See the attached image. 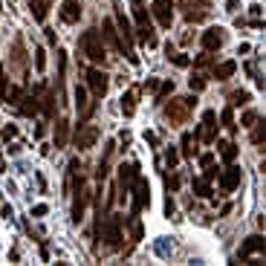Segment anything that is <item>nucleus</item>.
<instances>
[{"label": "nucleus", "instance_id": "nucleus-1", "mask_svg": "<svg viewBox=\"0 0 266 266\" xmlns=\"http://www.w3.org/2000/svg\"><path fill=\"white\" fill-rule=\"evenodd\" d=\"M113 23H116L119 38H122V47H125V58H128L133 66H139V55H136V50H133V26H131V20H128V15H125L122 9H116Z\"/></svg>", "mask_w": 266, "mask_h": 266}, {"label": "nucleus", "instance_id": "nucleus-2", "mask_svg": "<svg viewBox=\"0 0 266 266\" xmlns=\"http://www.w3.org/2000/svg\"><path fill=\"white\" fill-rule=\"evenodd\" d=\"M194 104H197L194 96H183V99H174L171 104H165L162 113H165V119L171 125H185L188 116H191V110H194Z\"/></svg>", "mask_w": 266, "mask_h": 266}, {"label": "nucleus", "instance_id": "nucleus-3", "mask_svg": "<svg viewBox=\"0 0 266 266\" xmlns=\"http://www.w3.org/2000/svg\"><path fill=\"white\" fill-rule=\"evenodd\" d=\"M81 50L93 64H104V58H107V50H104V41H101L99 29H87L81 35Z\"/></svg>", "mask_w": 266, "mask_h": 266}, {"label": "nucleus", "instance_id": "nucleus-4", "mask_svg": "<svg viewBox=\"0 0 266 266\" xmlns=\"http://www.w3.org/2000/svg\"><path fill=\"white\" fill-rule=\"evenodd\" d=\"M122 223H125V217H119V214H113V217H107L104 223H101V229H99V234H101V240L110 246V249H119L122 246Z\"/></svg>", "mask_w": 266, "mask_h": 266}, {"label": "nucleus", "instance_id": "nucleus-5", "mask_svg": "<svg viewBox=\"0 0 266 266\" xmlns=\"http://www.w3.org/2000/svg\"><path fill=\"white\" fill-rule=\"evenodd\" d=\"M194 139L205 142V145H214L217 142V113L214 110H205L202 113V125L194 131Z\"/></svg>", "mask_w": 266, "mask_h": 266}, {"label": "nucleus", "instance_id": "nucleus-6", "mask_svg": "<svg viewBox=\"0 0 266 266\" xmlns=\"http://www.w3.org/2000/svg\"><path fill=\"white\" fill-rule=\"evenodd\" d=\"M131 188H133V217H136V214H139V211H142V208L150 202V185H148V180L139 174V177L133 180Z\"/></svg>", "mask_w": 266, "mask_h": 266}, {"label": "nucleus", "instance_id": "nucleus-7", "mask_svg": "<svg viewBox=\"0 0 266 266\" xmlns=\"http://www.w3.org/2000/svg\"><path fill=\"white\" fill-rule=\"evenodd\" d=\"M101 41L116 55H125V47H122V38H119V29H116V23H113V17H104L101 20Z\"/></svg>", "mask_w": 266, "mask_h": 266}, {"label": "nucleus", "instance_id": "nucleus-8", "mask_svg": "<svg viewBox=\"0 0 266 266\" xmlns=\"http://www.w3.org/2000/svg\"><path fill=\"white\" fill-rule=\"evenodd\" d=\"M107 75L101 72L99 66H90L87 69V87H90V93H93V99H104V93H107Z\"/></svg>", "mask_w": 266, "mask_h": 266}, {"label": "nucleus", "instance_id": "nucleus-9", "mask_svg": "<svg viewBox=\"0 0 266 266\" xmlns=\"http://www.w3.org/2000/svg\"><path fill=\"white\" fill-rule=\"evenodd\" d=\"M183 15L188 23H200L208 17V9H211V0H200V3H180Z\"/></svg>", "mask_w": 266, "mask_h": 266}, {"label": "nucleus", "instance_id": "nucleus-10", "mask_svg": "<svg viewBox=\"0 0 266 266\" xmlns=\"http://www.w3.org/2000/svg\"><path fill=\"white\" fill-rule=\"evenodd\" d=\"M72 142H75V148H78V150L93 148V145L99 142V128H96V125H78V131H75V136H72Z\"/></svg>", "mask_w": 266, "mask_h": 266}, {"label": "nucleus", "instance_id": "nucleus-11", "mask_svg": "<svg viewBox=\"0 0 266 266\" xmlns=\"http://www.w3.org/2000/svg\"><path fill=\"white\" fill-rule=\"evenodd\" d=\"M217 180H220V188H223L226 194H232L234 188L240 185V180H243V171L234 165V162H229L226 171H220V174H217Z\"/></svg>", "mask_w": 266, "mask_h": 266}, {"label": "nucleus", "instance_id": "nucleus-12", "mask_svg": "<svg viewBox=\"0 0 266 266\" xmlns=\"http://www.w3.org/2000/svg\"><path fill=\"white\" fill-rule=\"evenodd\" d=\"M200 44H202V50H205V52H217L223 44H226V32H223L220 26H211V29H205V32H202Z\"/></svg>", "mask_w": 266, "mask_h": 266}, {"label": "nucleus", "instance_id": "nucleus-13", "mask_svg": "<svg viewBox=\"0 0 266 266\" xmlns=\"http://www.w3.org/2000/svg\"><path fill=\"white\" fill-rule=\"evenodd\" d=\"M139 177V165L136 162H128V165H119V188H122V200L128 197L133 180Z\"/></svg>", "mask_w": 266, "mask_h": 266}, {"label": "nucleus", "instance_id": "nucleus-14", "mask_svg": "<svg viewBox=\"0 0 266 266\" xmlns=\"http://www.w3.org/2000/svg\"><path fill=\"white\" fill-rule=\"evenodd\" d=\"M153 15H156V23L162 29H171V23H174V6H171V0H153Z\"/></svg>", "mask_w": 266, "mask_h": 266}, {"label": "nucleus", "instance_id": "nucleus-15", "mask_svg": "<svg viewBox=\"0 0 266 266\" xmlns=\"http://www.w3.org/2000/svg\"><path fill=\"white\" fill-rule=\"evenodd\" d=\"M58 15H61L64 23H78V17H81V3H78V0H64Z\"/></svg>", "mask_w": 266, "mask_h": 266}, {"label": "nucleus", "instance_id": "nucleus-16", "mask_svg": "<svg viewBox=\"0 0 266 266\" xmlns=\"http://www.w3.org/2000/svg\"><path fill=\"white\" fill-rule=\"evenodd\" d=\"M75 107H78V116L81 119H90V113H93V101H90V96H87L84 87H75Z\"/></svg>", "mask_w": 266, "mask_h": 266}, {"label": "nucleus", "instance_id": "nucleus-17", "mask_svg": "<svg viewBox=\"0 0 266 266\" xmlns=\"http://www.w3.org/2000/svg\"><path fill=\"white\" fill-rule=\"evenodd\" d=\"M264 249H266V240L261 237V234H252V237H246V243H243V249H240L237 258H243V261H246L252 252H264Z\"/></svg>", "mask_w": 266, "mask_h": 266}, {"label": "nucleus", "instance_id": "nucleus-18", "mask_svg": "<svg viewBox=\"0 0 266 266\" xmlns=\"http://www.w3.org/2000/svg\"><path fill=\"white\" fill-rule=\"evenodd\" d=\"M66 142H69V122L58 119L55 122V148H66Z\"/></svg>", "mask_w": 266, "mask_h": 266}, {"label": "nucleus", "instance_id": "nucleus-19", "mask_svg": "<svg viewBox=\"0 0 266 266\" xmlns=\"http://www.w3.org/2000/svg\"><path fill=\"white\" fill-rule=\"evenodd\" d=\"M136 99H139L136 90H125V96H122V113H125L128 119L136 113Z\"/></svg>", "mask_w": 266, "mask_h": 266}, {"label": "nucleus", "instance_id": "nucleus-20", "mask_svg": "<svg viewBox=\"0 0 266 266\" xmlns=\"http://www.w3.org/2000/svg\"><path fill=\"white\" fill-rule=\"evenodd\" d=\"M234 72H237V64H234V61H223V64H214V78H217V81H226V78H232Z\"/></svg>", "mask_w": 266, "mask_h": 266}, {"label": "nucleus", "instance_id": "nucleus-21", "mask_svg": "<svg viewBox=\"0 0 266 266\" xmlns=\"http://www.w3.org/2000/svg\"><path fill=\"white\" fill-rule=\"evenodd\" d=\"M17 110H20V113H23V116H35V113H38V96H23V99L17 101Z\"/></svg>", "mask_w": 266, "mask_h": 266}, {"label": "nucleus", "instance_id": "nucleus-22", "mask_svg": "<svg viewBox=\"0 0 266 266\" xmlns=\"http://www.w3.org/2000/svg\"><path fill=\"white\" fill-rule=\"evenodd\" d=\"M217 148H220V156H223L226 165L237 159V145H234V142H217Z\"/></svg>", "mask_w": 266, "mask_h": 266}, {"label": "nucleus", "instance_id": "nucleus-23", "mask_svg": "<svg viewBox=\"0 0 266 266\" xmlns=\"http://www.w3.org/2000/svg\"><path fill=\"white\" fill-rule=\"evenodd\" d=\"M55 99H58V90H47V96H44V101H41L44 116L47 119H52V113H55Z\"/></svg>", "mask_w": 266, "mask_h": 266}, {"label": "nucleus", "instance_id": "nucleus-24", "mask_svg": "<svg viewBox=\"0 0 266 266\" xmlns=\"http://www.w3.org/2000/svg\"><path fill=\"white\" fill-rule=\"evenodd\" d=\"M29 9H32V15H35L38 23L47 20V0H29Z\"/></svg>", "mask_w": 266, "mask_h": 266}, {"label": "nucleus", "instance_id": "nucleus-25", "mask_svg": "<svg viewBox=\"0 0 266 266\" xmlns=\"http://www.w3.org/2000/svg\"><path fill=\"white\" fill-rule=\"evenodd\" d=\"M220 122H223V128H226V131H237V125H234V107H223V110H220Z\"/></svg>", "mask_w": 266, "mask_h": 266}, {"label": "nucleus", "instance_id": "nucleus-26", "mask_svg": "<svg viewBox=\"0 0 266 266\" xmlns=\"http://www.w3.org/2000/svg\"><path fill=\"white\" fill-rule=\"evenodd\" d=\"M174 93V78H168V81H162V84H156V101L162 104V101L168 99Z\"/></svg>", "mask_w": 266, "mask_h": 266}, {"label": "nucleus", "instance_id": "nucleus-27", "mask_svg": "<svg viewBox=\"0 0 266 266\" xmlns=\"http://www.w3.org/2000/svg\"><path fill=\"white\" fill-rule=\"evenodd\" d=\"M15 66L20 69V72H26V55H23V41H15Z\"/></svg>", "mask_w": 266, "mask_h": 266}, {"label": "nucleus", "instance_id": "nucleus-28", "mask_svg": "<svg viewBox=\"0 0 266 266\" xmlns=\"http://www.w3.org/2000/svg\"><path fill=\"white\" fill-rule=\"evenodd\" d=\"M249 99H252V96L246 93V90H237V93H232V96H229V107H240V104H246Z\"/></svg>", "mask_w": 266, "mask_h": 266}, {"label": "nucleus", "instance_id": "nucleus-29", "mask_svg": "<svg viewBox=\"0 0 266 266\" xmlns=\"http://www.w3.org/2000/svg\"><path fill=\"white\" fill-rule=\"evenodd\" d=\"M264 139H266V128L264 125H252V142L255 145H264Z\"/></svg>", "mask_w": 266, "mask_h": 266}, {"label": "nucleus", "instance_id": "nucleus-30", "mask_svg": "<svg viewBox=\"0 0 266 266\" xmlns=\"http://www.w3.org/2000/svg\"><path fill=\"white\" fill-rule=\"evenodd\" d=\"M194 194H197V197H211L208 183H205V180H194Z\"/></svg>", "mask_w": 266, "mask_h": 266}, {"label": "nucleus", "instance_id": "nucleus-31", "mask_svg": "<svg viewBox=\"0 0 266 266\" xmlns=\"http://www.w3.org/2000/svg\"><path fill=\"white\" fill-rule=\"evenodd\" d=\"M44 66H47V52H44V47H38L35 50V69L44 72Z\"/></svg>", "mask_w": 266, "mask_h": 266}, {"label": "nucleus", "instance_id": "nucleus-32", "mask_svg": "<svg viewBox=\"0 0 266 266\" xmlns=\"http://www.w3.org/2000/svg\"><path fill=\"white\" fill-rule=\"evenodd\" d=\"M188 87H191V93H200V90L205 87V78H202V75H197V72H194V75L188 78Z\"/></svg>", "mask_w": 266, "mask_h": 266}, {"label": "nucleus", "instance_id": "nucleus-33", "mask_svg": "<svg viewBox=\"0 0 266 266\" xmlns=\"http://www.w3.org/2000/svg\"><path fill=\"white\" fill-rule=\"evenodd\" d=\"M6 99H9V104H17V101L23 99V90H20V87H9V93H6Z\"/></svg>", "mask_w": 266, "mask_h": 266}, {"label": "nucleus", "instance_id": "nucleus-34", "mask_svg": "<svg viewBox=\"0 0 266 266\" xmlns=\"http://www.w3.org/2000/svg\"><path fill=\"white\" fill-rule=\"evenodd\" d=\"M191 142H194V136H191V133H185V136H183V145H180V148H183V156H191V153H194Z\"/></svg>", "mask_w": 266, "mask_h": 266}, {"label": "nucleus", "instance_id": "nucleus-35", "mask_svg": "<svg viewBox=\"0 0 266 266\" xmlns=\"http://www.w3.org/2000/svg\"><path fill=\"white\" fill-rule=\"evenodd\" d=\"M255 122H258V113H255V110H246V113H243V119H240V125H243V128H252Z\"/></svg>", "mask_w": 266, "mask_h": 266}, {"label": "nucleus", "instance_id": "nucleus-36", "mask_svg": "<svg viewBox=\"0 0 266 266\" xmlns=\"http://www.w3.org/2000/svg\"><path fill=\"white\" fill-rule=\"evenodd\" d=\"M177 159H180V150H177V148H168V153H165L168 168H174V165H177Z\"/></svg>", "mask_w": 266, "mask_h": 266}, {"label": "nucleus", "instance_id": "nucleus-37", "mask_svg": "<svg viewBox=\"0 0 266 266\" xmlns=\"http://www.w3.org/2000/svg\"><path fill=\"white\" fill-rule=\"evenodd\" d=\"M217 174H220V171H217L214 165H208V168H205V174H202V180H205V183H211V180H217Z\"/></svg>", "mask_w": 266, "mask_h": 266}, {"label": "nucleus", "instance_id": "nucleus-38", "mask_svg": "<svg viewBox=\"0 0 266 266\" xmlns=\"http://www.w3.org/2000/svg\"><path fill=\"white\" fill-rule=\"evenodd\" d=\"M200 165H202V168L214 165V153H211V150H208V153H202V156H200Z\"/></svg>", "mask_w": 266, "mask_h": 266}, {"label": "nucleus", "instance_id": "nucleus-39", "mask_svg": "<svg viewBox=\"0 0 266 266\" xmlns=\"http://www.w3.org/2000/svg\"><path fill=\"white\" fill-rule=\"evenodd\" d=\"M211 64V52H205V55H200L197 61H194V66H208Z\"/></svg>", "mask_w": 266, "mask_h": 266}, {"label": "nucleus", "instance_id": "nucleus-40", "mask_svg": "<svg viewBox=\"0 0 266 266\" xmlns=\"http://www.w3.org/2000/svg\"><path fill=\"white\" fill-rule=\"evenodd\" d=\"M15 136H17L15 125H6V128H3V139H15Z\"/></svg>", "mask_w": 266, "mask_h": 266}, {"label": "nucleus", "instance_id": "nucleus-41", "mask_svg": "<svg viewBox=\"0 0 266 266\" xmlns=\"http://www.w3.org/2000/svg\"><path fill=\"white\" fill-rule=\"evenodd\" d=\"M6 99V75H3V64H0V101Z\"/></svg>", "mask_w": 266, "mask_h": 266}, {"label": "nucleus", "instance_id": "nucleus-42", "mask_svg": "<svg viewBox=\"0 0 266 266\" xmlns=\"http://www.w3.org/2000/svg\"><path fill=\"white\" fill-rule=\"evenodd\" d=\"M165 185L171 191H177V188H180V177H165Z\"/></svg>", "mask_w": 266, "mask_h": 266}, {"label": "nucleus", "instance_id": "nucleus-43", "mask_svg": "<svg viewBox=\"0 0 266 266\" xmlns=\"http://www.w3.org/2000/svg\"><path fill=\"white\" fill-rule=\"evenodd\" d=\"M47 211H50V208H47L44 202H41V205H35V208H32V214H35V217H44Z\"/></svg>", "mask_w": 266, "mask_h": 266}, {"label": "nucleus", "instance_id": "nucleus-44", "mask_svg": "<svg viewBox=\"0 0 266 266\" xmlns=\"http://www.w3.org/2000/svg\"><path fill=\"white\" fill-rule=\"evenodd\" d=\"M133 240H142V223L133 226Z\"/></svg>", "mask_w": 266, "mask_h": 266}, {"label": "nucleus", "instance_id": "nucleus-45", "mask_svg": "<svg viewBox=\"0 0 266 266\" xmlns=\"http://www.w3.org/2000/svg\"><path fill=\"white\" fill-rule=\"evenodd\" d=\"M47 41H50L52 47H55V44H58V38H55V32H52V29H47Z\"/></svg>", "mask_w": 266, "mask_h": 266}, {"label": "nucleus", "instance_id": "nucleus-46", "mask_svg": "<svg viewBox=\"0 0 266 266\" xmlns=\"http://www.w3.org/2000/svg\"><path fill=\"white\" fill-rule=\"evenodd\" d=\"M156 84H159L156 78H148V81H145V90H156Z\"/></svg>", "mask_w": 266, "mask_h": 266}, {"label": "nucleus", "instance_id": "nucleus-47", "mask_svg": "<svg viewBox=\"0 0 266 266\" xmlns=\"http://www.w3.org/2000/svg\"><path fill=\"white\" fill-rule=\"evenodd\" d=\"M131 6H145V3L142 0H131Z\"/></svg>", "mask_w": 266, "mask_h": 266}]
</instances>
